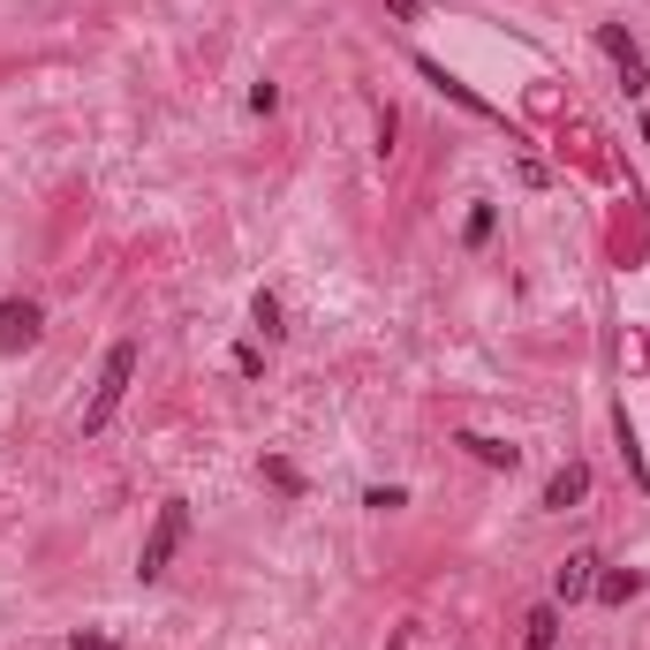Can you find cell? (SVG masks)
I'll list each match as a JSON object with an SVG mask.
<instances>
[{"mask_svg":"<svg viewBox=\"0 0 650 650\" xmlns=\"http://www.w3.org/2000/svg\"><path fill=\"white\" fill-rule=\"evenodd\" d=\"M636 590H643V575H628V567H605V575H598V598H605V605H628Z\"/></svg>","mask_w":650,"mask_h":650,"instance_id":"9c48e42d","label":"cell"},{"mask_svg":"<svg viewBox=\"0 0 650 650\" xmlns=\"http://www.w3.org/2000/svg\"><path fill=\"white\" fill-rule=\"evenodd\" d=\"M583 590H598V560H590V552L560 560V575H552V605H575Z\"/></svg>","mask_w":650,"mask_h":650,"instance_id":"5b68a950","label":"cell"},{"mask_svg":"<svg viewBox=\"0 0 650 650\" xmlns=\"http://www.w3.org/2000/svg\"><path fill=\"white\" fill-rule=\"evenodd\" d=\"M598 46H605V53H613V68H621V84H628V91H643V84H650L643 53H636V38H628V30H621V23H598Z\"/></svg>","mask_w":650,"mask_h":650,"instance_id":"277c9868","label":"cell"},{"mask_svg":"<svg viewBox=\"0 0 650 650\" xmlns=\"http://www.w3.org/2000/svg\"><path fill=\"white\" fill-rule=\"evenodd\" d=\"M250 318H258V333H265V340H273V333H288V325H280V296H273V288H258Z\"/></svg>","mask_w":650,"mask_h":650,"instance_id":"8fae6325","label":"cell"},{"mask_svg":"<svg viewBox=\"0 0 650 650\" xmlns=\"http://www.w3.org/2000/svg\"><path fill=\"white\" fill-rule=\"evenodd\" d=\"M265 485H280V491H303V470H296V462H280V454H273V462H265Z\"/></svg>","mask_w":650,"mask_h":650,"instance_id":"4fadbf2b","label":"cell"},{"mask_svg":"<svg viewBox=\"0 0 650 650\" xmlns=\"http://www.w3.org/2000/svg\"><path fill=\"white\" fill-rule=\"evenodd\" d=\"M363 507H378V514H393V507H409V491H401V485H371V491H363Z\"/></svg>","mask_w":650,"mask_h":650,"instance_id":"5bb4252c","label":"cell"},{"mask_svg":"<svg viewBox=\"0 0 650 650\" xmlns=\"http://www.w3.org/2000/svg\"><path fill=\"white\" fill-rule=\"evenodd\" d=\"M76 650H122L114 636H76Z\"/></svg>","mask_w":650,"mask_h":650,"instance_id":"9a60e30c","label":"cell"},{"mask_svg":"<svg viewBox=\"0 0 650 650\" xmlns=\"http://www.w3.org/2000/svg\"><path fill=\"white\" fill-rule=\"evenodd\" d=\"M38 333H46V311H38V303H23V296H0V355H23V348H38Z\"/></svg>","mask_w":650,"mask_h":650,"instance_id":"3957f363","label":"cell"},{"mask_svg":"<svg viewBox=\"0 0 650 650\" xmlns=\"http://www.w3.org/2000/svg\"><path fill=\"white\" fill-rule=\"evenodd\" d=\"M137 363H145V348H137V340H114V348H107L99 386H91V409H84V432H107V424H114V409H122V401H129V386H137Z\"/></svg>","mask_w":650,"mask_h":650,"instance_id":"6da1fadb","label":"cell"},{"mask_svg":"<svg viewBox=\"0 0 650 650\" xmlns=\"http://www.w3.org/2000/svg\"><path fill=\"white\" fill-rule=\"evenodd\" d=\"M424 76H432V91H447V99H462V107H470V114H491L485 99H477V91H470V84H454V76H447V68H439V61H424Z\"/></svg>","mask_w":650,"mask_h":650,"instance_id":"30bf717a","label":"cell"},{"mask_svg":"<svg viewBox=\"0 0 650 650\" xmlns=\"http://www.w3.org/2000/svg\"><path fill=\"white\" fill-rule=\"evenodd\" d=\"M182 537H189V499H160V522H152V537H145V552H137V575H145V583L166 575V560L182 552Z\"/></svg>","mask_w":650,"mask_h":650,"instance_id":"7a4b0ae2","label":"cell"},{"mask_svg":"<svg viewBox=\"0 0 650 650\" xmlns=\"http://www.w3.org/2000/svg\"><path fill=\"white\" fill-rule=\"evenodd\" d=\"M583 491H590V462H567V470H560V477L545 485V507H560V514H567V507H575Z\"/></svg>","mask_w":650,"mask_h":650,"instance_id":"8992f818","label":"cell"},{"mask_svg":"<svg viewBox=\"0 0 650 650\" xmlns=\"http://www.w3.org/2000/svg\"><path fill=\"white\" fill-rule=\"evenodd\" d=\"M462 447H470L485 470H514V462H522V447H507V439H485V432H462Z\"/></svg>","mask_w":650,"mask_h":650,"instance_id":"52a82bcc","label":"cell"},{"mask_svg":"<svg viewBox=\"0 0 650 650\" xmlns=\"http://www.w3.org/2000/svg\"><path fill=\"white\" fill-rule=\"evenodd\" d=\"M491 220H499L491 204H477V212H470V227H462V242H470V250H485V242H491Z\"/></svg>","mask_w":650,"mask_h":650,"instance_id":"7c38bea8","label":"cell"},{"mask_svg":"<svg viewBox=\"0 0 650 650\" xmlns=\"http://www.w3.org/2000/svg\"><path fill=\"white\" fill-rule=\"evenodd\" d=\"M522 643H529V650H552V643H560V605H537V613H529V628H522Z\"/></svg>","mask_w":650,"mask_h":650,"instance_id":"ba28073f","label":"cell"}]
</instances>
